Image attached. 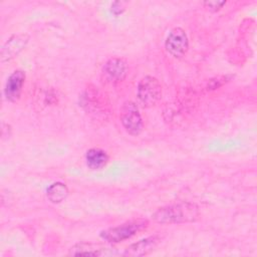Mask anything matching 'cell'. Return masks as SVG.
I'll use <instances>...</instances> for the list:
<instances>
[{
  "label": "cell",
  "mask_w": 257,
  "mask_h": 257,
  "mask_svg": "<svg viewBox=\"0 0 257 257\" xmlns=\"http://www.w3.org/2000/svg\"><path fill=\"white\" fill-rule=\"evenodd\" d=\"M200 216L199 207L191 202H179L159 208L153 220L160 224H182L196 221Z\"/></svg>",
  "instance_id": "1"
},
{
  "label": "cell",
  "mask_w": 257,
  "mask_h": 257,
  "mask_svg": "<svg viewBox=\"0 0 257 257\" xmlns=\"http://www.w3.org/2000/svg\"><path fill=\"white\" fill-rule=\"evenodd\" d=\"M148 225L149 222L146 219L131 220L118 226L111 227L102 231L100 233V237L107 242L117 243L133 237L138 232L146 229Z\"/></svg>",
  "instance_id": "2"
},
{
  "label": "cell",
  "mask_w": 257,
  "mask_h": 257,
  "mask_svg": "<svg viewBox=\"0 0 257 257\" xmlns=\"http://www.w3.org/2000/svg\"><path fill=\"white\" fill-rule=\"evenodd\" d=\"M137 95L139 102L144 107H152L156 105L162 97V85L156 77L147 75L140 80Z\"/></svg>",
  "instance_id": "3"
},
{
  "label": "cell",
  "mask_w": 257,
  "mask_h": 257,
  "mask_svg": "<svg viewBox=\"0 0 257 257\" xmlns=\"http://www.w3.org/2000/svg\"><path fill=\"white\" fill-rule=\"evenodd\" d=\"M82 108L94 117H105L108 112V104L104 95L95 87H87L80 96Z\"/></svg>",
  "instance_id": "4"
},
{
  "label": "cell",
  "mask_w": 257,
  "mask_h": 257,
  "mask_svg": "<svg viewBox=\"0 0 257 257\" xmlns=\"http://www.w3.org/2000/svg\"><path fill=\"white\" fill-rule=\"evenodd\" d=\"M119 118L123 128L131 136H139L142 133L144 122L136 102L131 100L123 102L119 110Z\"/></svg>",
  "instance_id": "5"
},
{
  "label": "cell",
  "mask_w": 257,
  "mask_h": 257,
  "mask_svg": "<svg viewBox=\"0 0 257 257\" xmlns=\"http://www.w3.org/2000/svg\"><path fill=\"white\" fill-rule=\"evenodd\" d=\"M165 47L167 52L175 58L184 56L189 48V39L186 31L181 27L173 28L166 38Z\"/></svg>",
  "instance_id": "6"
},
{
  "label": "cell",
  "mask_w": 257,
  "mask_h": 257,
  "mask_svg": "<svg viewBox=\"0 0 257 257\" xmlns=\"http://www.w3.org/2000/svg\"><path fill=\"white\" fill-rule=\"evenodd\" d=\"M29 40V35L26 33H18L12 35L2 46L0 52L1 62L9 61L17 56L26 46Z\"/></svg>",
  "instance_id": "7"
},
{
  "label": "cell",
  "mask_w": 257,
  "mask_h": 257,
  "mask_svg": "<svg viewBox=\"0 0 257 257\" xmlns=\"http://www.w3.org/2000/svg\"><path fill=\"white\" fill-rule=\"evenodd\" d=\"M126 61L123 58L113 57L104 63L102 67V73L107 81L116 83L124 79L126 75Z\"/></svg>",
  "instance_id": "8"
},
{
  "label": "cell",
  "mask_w": 257,
  "mask_h": 257,
  "mask_svg": "<svg viewBox=\"0 0 257 257\" xmlns=\"http://www.w3.org/2000/svg\"><path fill=\"white\" fill-rule=\"evenodd\" d=\"M24 82H25V72L20 69L13 71L9 75L5 83L4 95L6 99L11 102L17 101L20 97Z\"/></svg>",
  "instance_id": "9"
},
{
  "label": "cell",
  "mask_w": 257,
  "mask_h": 257,
  "mask_svg": "<svg viewBox=\"0 0 257 257\" xmlns=\"http://www.w3.org/2000/svg\"><path fill=\"white\" fill-rule=\"evenodd\" d=\"M161 241V238L158 235H153L147 238H144L136 243L131 244L124 249L123 255L130 256V257H139V256H145L152 251L155 250V248L159 245Z\"/></svg>",
  "instance_id": "10"
},
{
  "label": "cell",
  "mask_w": 257,
  "mask_h": 257,
  "mask_svg": "<svg viewBox=\"0 0 257 257\" xmlns=\"http://www.w3.org/2000/svg\"><path fill=\"white\" fill-rule=\"evenodd\" d=\"M108 160L107 153L98 148L89 149L85 154L86 165L91 170H100L104 168L107 165Z\"/></svg>",
  "instance_id": "11"
},
{
  "label": "cell",
  "mask_w": 257,
  "mask_h": 257,
  "mask_svg": "<svg viewBox=\"0 0 257 257\" xmlns=\"http://www.w3.org/2000/svg\"><path fill=\"white\" fill-rule=\"evenodd\" d=\"M47 198L51 203L57 204L66 199L68 195V188L65 184L61 182H56L51 184L47 189Z\"/></svg>",
  "instance_id": "12"
},
{
  "label": "cell",
  "mask_w": 257,
  "mask_h": 257,
  "mask_svg": "<svg viewBox=\"0 0 257 257\" xmlns=\"http://www.w3.org/2000/svg\"><path fill=\"white\" fill-rule=\"evenodd\" d=\"M102 247L94 245L91 243H78L70 248V255H92V256H101L105 254Z\"/></svg>",
  "instance_id": "13"
},
{
  "label": "cell",
  "mask_w": 257,
  "mask_h": 257,
  "mask_svg": "<svg viewBox=\"0 0 257 257\" xmlns=\"http://www.w3.org/2000/svg\"><path fill=\"white\" fill-rule=\"evenodd\" d=\"M230 77L231 76H228V75H222V76H218V77L210 79V81L208 82V85H207V89H216V88L220 87L226 81H228L230 79Z\"/></svg>",
  "instance_id": "14"
},
{
  "label": "cell",
  "mask_w": 257,
  "mask_h": 257,
  "mask_svg": "<svg viewBox=\"0 0 257 257\" xmlns=\"http://www.w3.org/2000/svg\"><path fill=\"white\" fill-rule=\"evenodd\" d=\"M226 4V1H217V0H210L203 2V5L212 11H217L222 8Z\"/></svg>",
  "instance_id": "15"
}]
</instances>
